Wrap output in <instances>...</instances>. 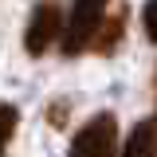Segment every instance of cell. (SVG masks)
<instances>
[{"mask_svg":"<svg viewBox=\"0 0 157 157\" xmlns=\"http://www.w3.org/2000/svg\"><path fill=\"white\" fill-rule=\"evenodd\" d=\"M59 36H63V8H59V0H39L32 20H28V32H24L28 55H43Z\"/></svg>","mask_w":157,"mask_h":157,"instance_id":"cell-3","label":"cell"},{"mask_svg":"<svg viewBox=\"0 0 157 157\" xmlns=\"http://www.w3.org/2000/svg\"><path fill=\"white\" fill-rule=\"evenodd\" d=\"M122 36H126V4H114V16L102 20V28L94 36V51L98 55H114V47L122 43Z\"/></svg>","mask_w":157,"mask_h":157,"instance_id":"cell-4","label":"cell"},{"mask_svg":"<svg viewBox=\"0 0 157 157\" xmlns=\"http://www.w3.org/2000/svg\"><path fill=\"white\" fill-rule=\"evenodd\" d=\"M106 16H110V0H71L67 20H63V36H59L63 55L75 59L86 47H94V36H98Z\"/></svg>","mask_w":157,"mask_h":157,"instance_id":"cell-1","label":"cell"},{"mask_svg":"<svg viewBox=\"0 0 157 157\" xmlns=\"http://www.w3.org/2000/svg\"><path fill=\"white\" fill-rule=\"evenodd\" d=\"M122 157H157V130H153V118L137 122L126 145H122Z\"/></svg>","mask_w":157,"mask_h":157,"instance_id":"cell-5","label":"cell"},{"mask_svg":"<svg viewBox=\"0 0 157 157\" xmlns=\"http://www.w3.org/2000/svg\"><path fill=\"white\" fill-rule=\"evenodd\" d=\"M153 130H157V118H153Z\"/></svg>","mask_w":157,"mask_h":157,"instance_id":"cell-9","label":"cell"},{"mask_svg":"<svg viewBox=\"0 0 157 157\" xmlns=\"http://www.w3.org/2000/svg\"><path fill=\"white\" fill-rule=\"evenodd\" d=\"M141 28H145V36L157 43V0H145V8H141Z\"/></svg>","mask_w":157,"mask_h":157,"instance_id":"cell-7","label":"cell"},{"mask_svg":"<svg viewBox=\"0 0 157 157\" xmlns=\"http://www.w3.org/2000/svg\"><path fill=\"white\" fill-rule=\"evenodd\" d=\"M67 157H118V118L114 114H94L71 141Z\"/></svg>","mask_w":157,"mask_h":157,"instance_id":"cell-2","label":"cell"},{"mask_svg":"<svg viewBox=\"0 0 157 157\" xmlns=\"http://www.w3.org/2000/svg\"><path fill=\"white\" fill-rule=\"evenodd\" d=\"M153 98H157V75H153Z\"/></svg>","mask_w":157,"mask_h":157,"instance_id":"cell-8","label":"cell"},{"mask_svg":"<svg viewBox=\"0 0 157 157\" xmlns=\"http://www.w3.org/2000/svg\"><path fill=\"white\" fill-rule=\"evenodd\" d=\"M16 126H20V110L16 106H0V157H4V149H8Z\"/></svg>","mask_w":157,"mask_h":157,"instance_id":"cell-6","label":"cell"}]
</instances>
